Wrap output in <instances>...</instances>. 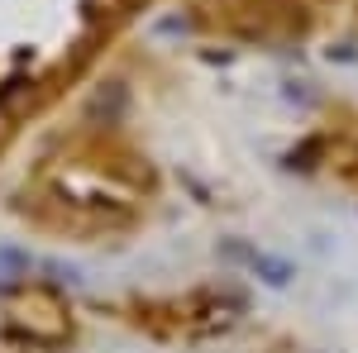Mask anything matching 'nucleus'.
Returning a JSON list of instances; mask_svg holds the SVG:
<instances>
[{"instance_id":"7ed1b4c3","label":"nucleus","mask_w":358,"mask_h":353,"mask_svg":"<svg viewBox=\"0 0 358 353\" xmlns=\"http://www.w3.org/2000/svg\"><path fill=\"white\" fill-rule=\"evenodd\" d=\"M124 101H129V96H124V86L120 82H110V91H96V115H106V120H115V115H120V110H124Z\"/></svg>"},{"instance_id":"f03ea898","label":"nucleus","mask_w":358,"mask_h":353,"mask_svg":"<svg viewBox=\"0 0 358 353\" xmlns=\"http://www.w3.org/2000/svg\"><path fill=\"white\" fill-rule=\"evenodd\" d=\"M253 272H258L268 287H287V282H292V263H282V258H268V253H253Z\"/></svg>"},{"instance_id":"f257e3e1","label":"nucleus","mask_w":358,"mask_h":353,"mask_svg":"<svg viewBox=\"0 0 358 353\" xmlns=\"http://www.w3.org/2000/svg\"><path fill=\"white\" fill-rule=\"evenodd\" d=\"M29 106H34V82L29 77H5L0 82V115L5 120H20Z\"/></svg>"}]
</instances>
